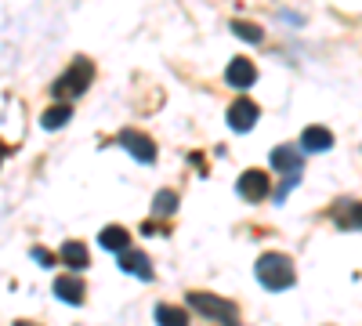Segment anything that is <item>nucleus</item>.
Masks as SVG:
<instances>
[{
  "instance_id": "19",
  "label": "nucleus",
  "mask_w": 362,
  "mask_h": 326,
  "mask_svg": "<svg viewBox=\"0 0 362 326\" xmlns=\"http://www.w3.org/2000/svg\"><path fill=\"white\" fill-rule=\"evenodd\" d=\"M29 254H33V261H37V264H44V269H51V264H54V254H51V250H44V247H33Z\"/></svg>"
},
{
  "instance_id": "21",
  "label": "nucleus",
  "mask_w": 362,
  "mask_h": 326,
  "mask_svg": "<svg viewBox=\"0 0 362 326\" xmlns=\"http://www.w3.org/2000/svg\"><path fill=\"white\" fill-rule=\"evenodd\" d=\"M4 156H8V149H4V145H0V160H4Z\"/></svg>"
},
{
  "instance_id": "10",
  "label": "nucleus",
  "mask_w": 362,
  "mask_h": 326,
  "mask_svg": "<svg viewBox=\"0 0 362 326\" xmlns=\"http://www.w3.org/2000/svg\"><path fill=\"white\" fill-rule=\"evenodd\" d=\"M119 269L131 272V276H138V279H145V283L156 276L153 264H148V257H145L141 250H124V254H119Z\"/></svg>"
},
{
  "instance_id": "11",
  "label": "nucleus",
  "mask_w": 362,
  "mask_h": 326,
  "mask_svg": "<svg viewBox=\"0 0 362 326\" xmlns=\"http://www.w3.org/2000/svg\"><path fill=\"white\" fill-rule=\"evenodd\" d=\"M326 149H334V134L326 127H305V134H300V153H326Z\"/></svg>"
},
{
  "instance_id": "4",
  "label": "nucleus",
  "mask_w": 362,
  "mask_h": 326,
  "mask_svg": "<svg viewBox=\"0 0 362 326\" xmlns=\"http://www.w3.org/2000/svg\"><path fill=\"white\" fill-rule=\"evenodd\" d=\"M119 145L134 156V160H141V163H153L156 160V141L148 138V134H141V131H134V127H124L119 131Z\"/></svg>"
},
{
  "instance_id": "6",
  "label": "nucleus",
  "mask_w": 362,
  "mask_h": 326,
  "mask_svg": "<svg viewBox=\"0 0 362 326\" xmlns=\"http://www.w3.org/2000/svg\"><path fill=\"white\" fill-rule=\"evenodd\" d=\"M239 196L243 199H250V203H257V199H264L268 192H272V182H268V174L264 170H247L243 177H239Z\"/></svg>"
},
{
  "instance_id": "17",
  "label": "nucleus",
  "mask_w": 362,
  "mask_h": 326,
  "mask_svg": "<svg viewBox=\"0 0 362 326\" xmlns=\"http://www.w3.org/2000/svg\"><path fill=\"white\" fill-rule=\"evenodd\" d=\"M177 211V192L174 189H163V192H156V199H153V214H163V218H170Z\"/></svg>"
},
{
  "instance_id": "12",
  "label": "nucleus",
  "mask_w": 362,
  "mask_h": 326,
  "mask_svg": "<svg viewBox=\"0 0 362 326\" xmlns=\"http://www.w3.org/2000/svg\"><path fill=\"white\" fill-rule=\"evenodd\" d=\"M98 243H102V250H116V254H124V250H131V232H127L124 225H109V228H102Z\"/></svg>"
},
{
  "instance_id": "18",
  "label": "nucleus",
  "mask_w": 362,
  "mask_h": 326,
  "mask_svg": "<svg viewBox=\"0 0 362 326\" xmlns=\"http://www.w3.org/2000/svg\"><path fill=\"white\" fill-rule=\"evenodd\" d=\"M232 29H235V37H243V40H250V44H261V40H264V33H261L254 22H232Z\"/></svg>"
},
{
  "instance_id": "2",
  "label": "nucleus",
  "mask_w": 362,
  "mask_h": 326,
  "mask_svg": "<svg viewBox=\"0 0 362 326\" xmlns=\"http://www.w3.org/2000/svg\"><path fill=\"white\" fill-rule=\"evenodd\" d=\"M90 80H95V66H90L87 58H76V62L51 83V95L54 98H80L90 87Z\"/></svg>"
},
{
  "instance_id": "5",
  "label": "nucleus",
  "mask_w": 362,
  "mask_h": 326,
  "mask_svg": "<svg viewBox=\"0 0 362 326\" xmlns=\"http://www.w3.org/2000/svg\"><path fill=\"white\" fill-rule=\"evenodd\" d=\"M257 105L250 102V98H235L232 105H228V127L232 131H239V134H243V131H250L254 124H257Z\"/></svg>"
},
{
  "instance_id": "1",
  "label": "nucleus",
  "mask_w": 362,
  "mask_h": 326,
  "mask_svg": "<svg viewBox=\"0 0 362 326\" xmlns=\"http://www.w3.org/2000/svg\"><path fill=\"white\" fill-rule=\"evenodd\" d=\"M293 264H290V257L286 254H264L261 261H257V283L264 286V290H290L293 286Z\"/></svg>"
},
{
  "instance_id": "20",
  "label": "nucleus",
  "mask_w": 362,
  "mask_h": 326,
  "mask_svg": "<svg viewBox=\"0 0 362 326\" xmlns=\"http://www.w3.org/2000/svg\"><path fill=\"white\" fill-rule=\"evenodd\" d=\"M15 326H37V322H25V319H18V322H15Z\"/></svg>"
},
{
  "instance_id": "14",
  "label": "nucleus",
  "mask_w": 362,
  "mask_h": 326,
  "mask_svg": "<svg viewBox=\"0 0 362 326\" xmlns=\"http://www.w3.org/2000/svg\"><path fill=\"white\" fill-rule=\"evenodd\" d=\"M69 120H73V105H69V102H58V105L44 109L40 127H44V131H58V127H66Z\"/></svg>"
},
{
  "instance_id": "8",
  "label": "nucleus",
  "mask_w": 362,
  "mask_h": 326,
  "mask_svg": "<svg viewBox=\"0 0 362 326\" xmlns=\"http://www.w3.org/2000/svg\"><path fill=\"white\" fill-rule=\"evenodd\" d=\"M54 293H58V301H66V305H83V279L80 276H58L54 279Z\"/></svg>"
},
{
  "instance_id": "7",
  "label": "nucleus",
  "mask_w": 362,
  "mask_h": 326,
  "mask_svg": "<svg viewBox=\"0 0 362 326\" xmlns=\"http://www.w3.org/2000/svg\"><path fill=\"white\" fill-rule=\"evenodd\" d=\"M225 80L232 87H239V91H247V87L257 80V69H254V62H247V58H232L228 69H225Z\"/></svg>"
},
{
  "instance_id": "16",
  "label": "nucleus",
  "mask_w": 362,
  "mask_h": 326,
  "mask_svg": "<svg viewBox=\"0 0 362 326\" xmlns=\"http://www.w3.org/2000/svg\"><path fill=\"white\" fill-rule=\"evenodd\" d=\"M156 322L160 326H189V312L177 305H156Z\"/></svg>"
},
{
  "instance_id": "15",
  "label": "nucleus",
  "mask_w": 362,
  "mask_h": 326,
  "mask_svg": "<svg viewBox=\"0 0 362 326\" xmlns=\"http://www.w3.org/2000/svg\"><path fill=\"white\" fill-rule=\"evenodd\" d=\"M62 264H69V276H73V272H83V269H87V247L76 243V240L62 243Z\"/></svg>"
},
{
  "instance_id": "3",
  "label": "nucleus",
  "mask_w": 362,
  "mask_h": 326,
  "mask_svg": "<svg viewBox=\"0 0 362 326\" xmlns=\"http://www.w3.org/2000/svg\"><path fill=\"white\" fill-rule=\"evenodd\" d=\"M189 305H192L199 315L214 319V322H221V326H239V308H235L232 301L218 298V293H203V290H192V293H189Z\"/></svg>"
},
{
  "instance_id": "13",
  "label": "nucleus",
  "mask_w": 362,
  "mask_h": 326,
  "mask_svg": "<svg viewBox=\"0 0 362 326\" xmlns=\"http://www.w3.org/2000/svg\"><path fill=\"white\" fill-rule=\"evenodd\" d=\"M334 221H337L341 228H362V203H355V199L337 203V206H334Z\"/></svg>"
},
{
  "instance_id": "9",
  "label": "nucleus",
  "mask_w": 362,
  "mask_h": 326,
  "mask_svg": "<svg viewBox=\"0 0 362 326\" xmlns=\"http://www.w3.org/2000/svg\"><path fill=\"white\" fill-rule=\"evenodd\" d=\"M272 167L286 170V174H300V167H305V153L293 149V145H279V149H272Z\"/></svg>"
}]
</instances>
